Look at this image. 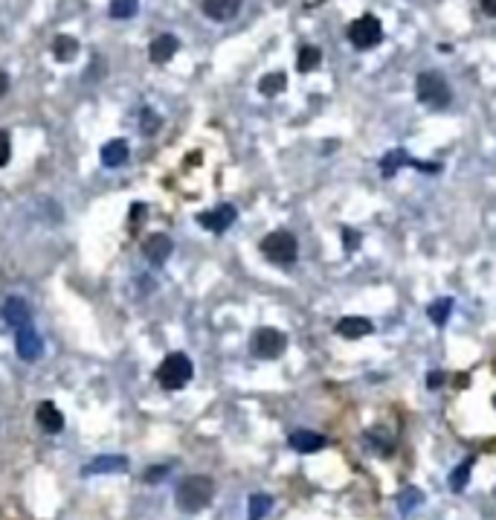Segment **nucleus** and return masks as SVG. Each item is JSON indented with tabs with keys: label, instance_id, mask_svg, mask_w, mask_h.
<instances>
[{
	"label": "nucleus",
	"instance_id": "a211bd4d",
	"mask_svg": "<svg viewBox=\"0 0 496 520\" xmlns=\"http://www.w3.org/2000/svg\"><path fill=\"white\" fill-rule=\"evenodd\" d=\"M125 468H128L125 457H99L85 468V474H113V471H125Z\"/></svg>",
	"mask_w": 496,
	"mask_h": 520
},
{
	"label": "nucleus",
	"instance_id": "b1692460",
	"mask_svg": "<svg viewBox=\"0 0 496 520\" xmlns=\"http://www.w3.org/2000/svg\"><path fill=\"white\" fill-rule=\"evenodd\" d=\"M270 506H273V500H270L267 494H256V497L250 500V520H261L264 514L270 512Z\"/></svg>",
	"mask_w": 496,
	"mask_h": 520
},
{
	"label": "nucleus",
	"instance_id": "423d86ee",
	"mask_svg": "<svg viewBox=\"0 0 496 520\" xmlns=\"http://www.w3.org/2000/svg\"><path fill=\"white\" fill-rule=\"evenodd\" d=\"M250 346H253V355L261 357V361H276V357L288 349V337H285V332L264 326V329H258L253 334Z\"/></svg>",
	"mask_w": 496,
	"mask_h": 520
},
{
	"label": "nucleus",
	"instance_id": "2eb2a0df",
	"mask_svg": "<svg viewBox=\"0 0 496 520\" xmlns=\"http://www.w3.org/2000/svg\"><path fill=\"white\" fill-rule=\"evenodd\" d=\"M102 163L117 169L122 163H128V143L125 140H110L102 145Z\"/></svg>",
	"mask_w": 496,
	"mask_h": 520
},
{
	"label": "nucleus",
	"instance_id": "c756f323",
	"mask_svg": "<svg viewBox=\"0 0 496 520\" xmlns=\"http://www.w3.org/2000/svg\"><path fill=\"white\" fill-rule=\"evenodd\" d=\"M444 384V372L441 369H433V372H429V375H427V387H441Z\"/></svg>",
	"mask_w": 496,
	"mask_h": 520
},
{
	"label": "nucleus",
	"instance_id": "4be33fe9",
	"mask_svg": "<svg viewBox=\"0 0 496 520\" xmlns=\"http://www.w3.org/2000/svg\"><path fill=\"white\" fill-rule=\"evenodd\" d=\"M285 85H288V76L285 73H267L258 82V90L264 93V96H276V93H282L285 90Z\"/></svg>",
	"mask_w": 496,
	"mask_h": 520
},
{
	"label": "nucleus",
	"instance_id": "cd10ccee",
	"mask_svg": "<svg viewBox=\"0 0 496 520\" xmlns=\"http://www.w3.org/2000/svg\"><path fill=\"white\" fill-rule=\"evenodd\" d=\"M12 157V143H9V134L0 131V166H6Z\"/></svg>",
	"mask_w": 496,
	"mask_h": 520
},
{
	"label": "nucleus",
	"instance_id": "72a5a7b5",
	"mask_svg": "<svg viewBox=\"0 0 496 520\" xmlns=\"http://www.w3.org/2000/svg\"><path fill=\"white\" fill-rule=\"evenodd\" d=\"M493 407H496V398H493Z\"/></svg>",
	"mask_w": 496,
	"mask_h": 520
},
{
	"label": "nucleus",
	"instance_id": "6ab92c4d",
	"mask_svg": "<svg viewBox=\"0 0 496 520\" xmlns=\"http://www.w3.org/2000/svg\"><path fill=\"white\" fill-rule=\"evenodd\" d=\"M450 311H453V300H450V297L429 302V308H427V314H429V320H433L436 326H447Z\"/></svg>",
	"mask_w": 496,
	"mask_h": 520
},
{
	"label": "nucleus",
	"instance_id": "6e6552de",
	"mask_svg": "<svg viewBox=\"0 0 496 520\" xmlns=\"http://www.w3.org/2000/svg\"><path fill=\"white\" fill-rule=\"evenodd\" d=\"M172 250H174V241L165 233H154V236H148L142 241V253H145V259L151 265H163L165 259L172 256Z\"/></svg>",
	"mask_w": 496,
	"mask_h": 520
},
{
	"label": "nucleus",
	"instance_id": "9b49d317",
	"mask_svg": "<svg viewBox=\"0 0 496 520\" xmlns=\"http://www.w3.org/2000/svg\"><path fill=\"white\" fill-rule=\"evenodd\" d=\"M372 332H374V326H372V320H366V317H342L337 323V334L345 337V340H360V337H366Z\"/></svg>",
	"mask_w": 496,
	"mask_h": 520
},
{
	"label": "nucleus",
	"instance_id": "9d476101",
	"mask_svg": "<svg viewBox=\"0 0 496 520\" xmlns=\"http://www.w3.org/2000/svg\"><path fill=\"white\" fill-rule=\"evenodd\" d=\"M18 355L24 357V361H38L41 357V349H44V343H41V337H38V332L32 329V326H24V329H18Z\"/></svg>",
	"mask_w": 496,
	"mask_h": 520
},
{
	"label": "nucleus",
	"instance_id": "393cba45",
	"mask_svg": "<svg viewBox=\"0 0 496 520\" xmlns=\"http://www.w3.org/2000/svg\"><path fill=\"white\" fill-rule=\"evenodd\" d=\"M134 12H137V0H113V3H110L113 18H131Z\"/></svg>",
	"mask_w": 496,
	"mask_h": 520
},
{
	"label": "nucleus",
	"instance_id": "dca6fc26",
	"mask_svg": "<svg viewBox=\"0 0 496 520\" xmlns=\"http://www.w3.org/2000/svg\"><path fill=\"white\" fill-rule=\"evenodd\" d=\"M38 425L47 430V433H58L64 428V416L56 404H38Z\"/></svg>",
	"mask_w": 496,
	"mask_h": 520
},
{
	"label": "nucleus",
	"instance_id": "f03ea898",
	"mask_svg": "<svg viewBox=\"0 0 496 520\" xmlns=\"http://www.w3.org/2000/svg\"><path fill=\"white\" fill-rule=\"evenodd\" d=\"M192 372H195V366H192L189 357H186L183 352H172V355L160 364L157 381H160L163 389H183V387L192 381Z\"/></svg>",
	"mask_w": 496,
	"mask_h": 520
},
{
	"label": "nucleus",
	"instance_id": "7ed1b4c3",
	"mask_svg": "<svg viewBox=\"0 0 496 520\" xmlns=\"http://www.w3.org/2000/svg\"><path fill=\"white\" fill-rule=\"evenodd\" d=\"M415 93H418V99L424 105H429V108H447L450 99H453L447 79H444L441 73H436V70H427V73L418 76Z\"/></svg>",
	"mask_w": 496,
	"mask_h": 520
},
{
	"label": "nucleus",
	"instance_id": "ddd939ff",
	"mask_svg": "<svg viewBox=\"0 0 496 520\" xmlns=\"http://www.w3.org/2000/svg\"><path fill=\"white\" fill-rule=\"evenodd\" d=\"M3 320L9 323V326H15V329L29 326V305H26V300L9 297L6 305H3Z\"/></svg>",
	"mask_w": 496,
	"mask_h": 520
},
{
	"label": "nucleus",
	"instance_id": "c85d7f7f",
	"mask_svg": "<svg viewBox=\"0 0 496 520\" xmlns=\"http://www.w3.org/2000/svg\"><path fill=\"white\" fill-rule=\"evenodd\" d=\"M142 117H145V122H142V131H145V134H151V131H157V125H160V120H157V113H154V111H142Z\"/></svg>",
	"mask_w": 496,
	"mask_h": 520
},
{
	"label": "nucleus",
	"instance_id": "4468645a",
	"mask_svg": "<svg viewBox=\"0 0 496 520\" xmlns=\"http://www.w3.org/2000/svg\"><path fill=\"white\" fill-rule=\"evenodd\" d=\"M180 50V41L174 38V35H160V38H154L151 41V50H148V56H151V61L154 64H165V61H172L174 58V53Z\"/></svg>",
	"mask_w": 496,
	"mask_h": 520
},
{
	"label": "nucleus",
	"instance_id": "1a4fd4ad",
	"mask_svg": "<svg viewBox=\"0 0 496 520\" xmlns=\"http://www.w3.org/2000/svg\"><path fill=\"white\" fill-rule=\"evenodd\" d=\"M201 9H204L206 18H212V21L224 24V21H233L235 15H238V9H241V0H204Z\"/></svg>",
	"mask_w": 496,
	"mask_h": 520
},
{
	"label": "nucleus",
	"instance_id": "5701e85b",
	"mask_svg": "<svg viewBox=\"0 0 496 520\" xmlns=\"http://www.w3.org/2000/svg\"><path fill=\"white\" fill-rule=\"evenodd\" d=\"M470 471H473V457H470V460H465L461 465H456V471L450 474V489H453V491H465V489H468Z\"/></svg>",
	"mask_w": 496,
	"mask_h": 520
},
{
	"label": "nucleus",
	"instance_id": "39448f33",
	"mask_svg": "<svg viewBox=\"0 0 496 520\" xmlns=\"http://www.w3.org/2000/svg\"><path fill=\"white\" fill-rule=\"evenodd\" d=\"M349 41L357 47V50H372V47H377L380 41H383V26H380V21L374 18V15H363V18H357L349 26Z\"/></svg>",
	"mask_w": 496,
	"mask_h": 520
},
{
	"label": "nucleus",
	"instance_id": "f257e3e1",
	"mask_svg": "<svg viewBox=\"0 0 496 520\" xmlns=\"http://www.w3.org/2000/svg\"><path fill=\"white\" fill-rule=\"evenodd\" d=\"M212 494H215V485L209 477H204V474L186 477L177 489V506L183 512H201L204 506H209Z\"/></svg>",
	"mask_w": 496,
	"mask_h": 520
},
{
	"label": "nucleus",
	"instance_id": "412c9836",
	"mask_svg": "<svg viewBox=\"0 0 496 520\" xmlns=\"http://www.w3.org/2000/svg\"><path fill=\"white\" fill-rule=\"evenodd\" d=\"M320 61H322L320 47H302L299 58H296V67H299V73H311V70L320 67Z\"/></svg>",
	"mask_w": 496,
	"mask_h": 520
},
{
	"label": "nucleus",
	"instance_id": "f8f14e48",
	"mask_svg": "<svg viewBox=\"0 0 496 520\" xmlns=\"http://www.w3.org/2000/svg\"><path fill=\"white\" fill-rule=\"evenodd\" d=\"M288 442H290L293 450H299V453H317V450L325 448L328 439L320 436V433H313V430H296V433H290Z\"/></svg>",
	"mask_w": 496,
	"mask_h": 520
},
{
	"label": "nucleus",
	"instance_id": "2f4dec72",
	"mask_svg": "<svg viewBox=\"0 0 496 520\" xmlns=\"http://www.w3.org/2000/svg\"><path fill=\"white\" fill-rule=\"evenodd\" d=\"M9 90V76L3 73V70H0V96H3Z\"/></svg>",
	"mask_w": 496,
	"mask_h": 520
},
{
	"label": "nucleus",
	"instance_id": "bb28decb",
	"mask_svg": "<svg viewBox=\"0 0 496 520\" xmlns=\"http://www.w3.org/2000/svg\"><path fill=\"white\" fill-rule=\"evenodd\" d=\"M342 245H345V250H349V253H354L360 247V233L352 230V227H345V230H342Z\"/></svg>",
	"mask_w": 496,
	"mask_h": 520
},
{
	"label": "nucleus",
	"instance_id": "7c9ffc66",
	"mask_svg": "<svg viewBox=\"0 0 496 520\" xmlns=\"http://www.w3.org/2000/svg\"><path fill=\"white\" fill-rule=\"evenodd\" d=\"M482 12L490 15V18H496V0H482Z\"/></svg>",
	"mask_w": 496,
	"mask_h": 520
},
{
	"label": "nucleus",
	"instance_id": "f3484780",
	"mask_svg": "<svg viewBox=\"0 0 496 520\" xmlns=\"http://www.w3.org/2000/svg\"><path fill=\"white\" fill-rule=\"evenodd\" d=\"M412 166V157L404 152V149H392L389 154H383V160H380V174L383 177H395V172H398L401 166Z\"/></svg>",
	"mask_w": 496,
	"mask_h": 520
},
{
	"label": "nucleus",
	"instance_id": "a878e982",
	"mask_svg": "<svg viewBox=\"0 0 496 520\" xmlns=\"http://www.w3.org/2000/svg\"><path fill=\"white\" fill-rule=\"evenodd\" d=\"M418 503H421V491L418 489H406L401 497H398V509L406 514V512H412V509H415L418 506Z\"/></svg>",
	"mask_w": 496,
	"mask_h": 520
},
{
	"label": "nucleus",
	"instance_id": "473e14b6",
	"mask_svg": "<svg viewBox=\"0 0 496 520\" xmlns=\"http://www.w3.org/2000/svg\"><path fill=\"white\" fill-rule=\"evenodd\" d=\"M131 209H134V213H131V218H142V216H145V206H142V204H134Z\"/></svg>",
	"mask_w": 496,
	"mask_h": 520
},
{
	"label": "nucleus",
	"instance_id": "20e7f679",
	"mask_svg": "<svg viewBox=\"0 0 496 520\" xmlns=\"http://www.w3.org/2000/svg\"><path fill=\"white\" fill-rule=\"evenodd\" d=\"M261 253L270 259L273 265H293L296 253H299V245H296V236L288 230H276L267 238L261 241Z\"/></svg>",
	"mask_w": 496,
	"mask_h": 520
},
{
	"label": "nucleus",
	"instance_id": "aec40b11",
	"mask_svg": "<svg viewBox=\"0 0 496 520\" xmlns=\"http://www.w3.org/2000/svg\"><path fill=\"white\" fill-rule=\"evenodd\" d=\"M76 53H78V41H76V38L58 35V38L53 41V56H56L58 61H70V58H76Z\"/></svg>",
	"mask_w": 496,
	"mask_h": 520
},
{
	"label": "nucleus",
	"instance_id": "0eeeda50",
	"mask_svg": "<svg viewBox=\"0 0 496 520\" xmlns=\"http://www.w3.org/2000/svg\"><path fill=\"white\" fill-rule=\"evenodd\" d=\"M235 216H238V213H235L233 204H221V206L209 209V213H201V216H197V224L206 227L209 233H224L226 227H233Z\"/></svg>",
	"mask_w": 496,
	"mask_h": 520
}]
</instances>
